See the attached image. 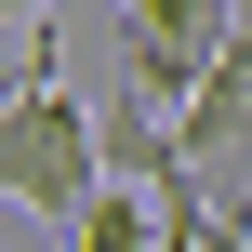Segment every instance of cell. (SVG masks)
<instances>
[{
    "label": "cell",
    "mask_w": 252,
    "mask_h": 252,
    "mask_svg": "<svg viewBox=\"0 0 252 252\" xmlns=\"http://www.w3.org/2000/svg\"><path fill=\"white\" fill-rule=\"evenodd\" d=\"M159 239H173V199L133 186V173H106V199L66 226V252H159Z\"/></svg>",
    "instance_id": "obj_3"
},
{
    "label": "cell",
    "mask_w": 252,
    "mask_h": 252,
    "mask_svg": "<svg viewBox=\"0 0 252 252\" xmlns=\"http://www.w3.org/2000/svg\"><path fill=\"white\" fill-rule=\"evenodd\" d=\"M106 106H80L66 80H53V27H40V53L0 80V213H40V226H80L93 199H106Z\"/></svg>",
    "instance_id": "obj_1"
},
{
    "label": "cell",
    "mask_w": 252,
    "mask_h": 252,
    "mask_svg": "<svg viewBox=\"0 0 252 252\" xmlns=\"http://www.w3.org/2000/svg\"><path fill=\"white\" fill-rule=\"evenodd\" d=\"M173 146H186V173H199V186L252 159V27L226 40V66H213V80H199V93L173 106Z\"/></svg>",
    "instance_id": "obj_2"
},
{
    "label": "cell",
    "mask_w": 252,
    "mask_h": 252,
    "mask_svg": "<svg viewBox=\"0 0 252 252\" xmlns=\"http://www.w3.org/2000/svg\"><path fill=\"white\" fill-rule=\"evenodd\" d=\"M27 13H53V0H0V27H27Z\"/></svg>",
    "instance_id": "obj_4"
}]
</instances>
